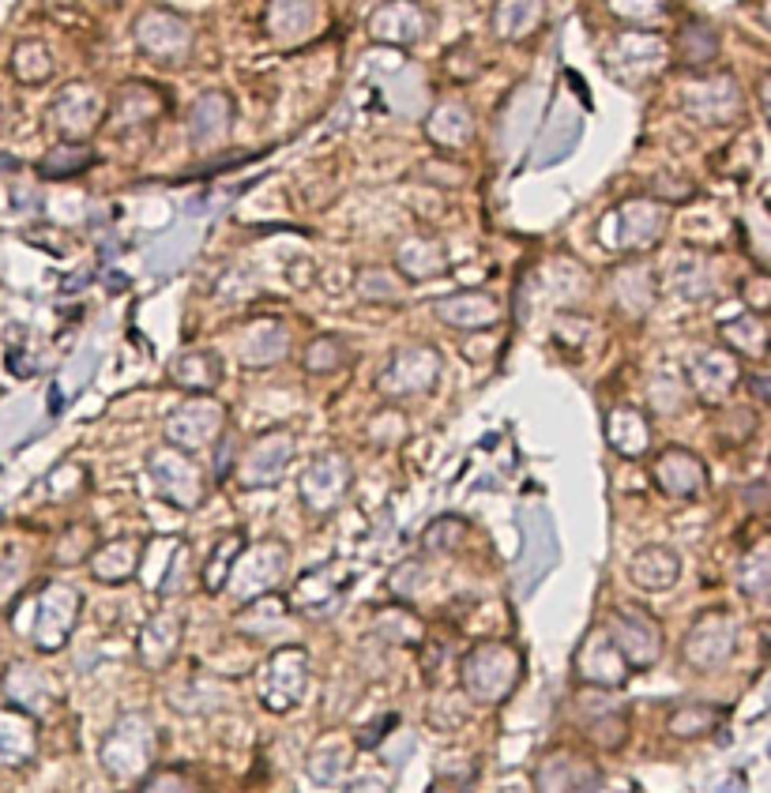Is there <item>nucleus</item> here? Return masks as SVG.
I'll list each match as a JSON object with an SVG mask.
<instances>
[{"mask_svg":"<svg viewBox=\"0 0 771 793\" xmlns=\"http://www.w3.org/2000/svg\"><path fill=\"white\" fill-rule=\"evenodd\" d=\"M237 343V362L245 369H271L286 357V346H290V331H286L283 320L275 317H257L245 320L234 335Z\"/></svg>","mask_w":771,"mask_h":793,"instance_id":"obj_22","label":"nucleus"},{"mask_svg":"<svg viewBox=\"0 0 771 793\" xmlns=\"http://www.w3.org/2000/svg\"><path fill=\"white\" fill-rule=\"evenodd\" d=\"M471 542V523L463 516H437L434 523L422 534V549L437 553V557H452V553L467 549Z\"/></svg>","mask_w":771,"mask_h":793,"instance_id":"obj_45","label":"nucleus"},{"mask_svg":"<svg viewBox=\"0 0 771 793\" xmlns=\"http://www.w3.org/2000/svg\"><path fill=\"white\" fill-rule=\"evenodd\" d=\"M771 587V560H768V545H757L752 553H745V560L738 565V591L749 602H764Z\"/></svg>","mask_w":771,"mask_h":793,"instance_id":"obj_48","label":"nucleus"},{"mask_svg":"<svg viewBox=\"0 0 771 793\" xmlns=\"http://www.w3.org/2000/svg\"><path fill=\"white\" fill-rule=\"evenodd\" d=\"M38 748V726L23 711H0V764H27Z\"/></svg>","mask_w":771,"mask_h":793,"instance_id":"obj_44","label":"nucleus"},{"mask_svg":"<svg viewBox=\"0 0 771 793\" xmlns=\"http://www.w3.org/2000/svg\"><path fill=\"white\" fill-rule=\"evenodd\" d=\"M95 526H68L61 542H57V560L61 565H80V560H87L95 553Z\"/></svg>","mask_w":771,"mask_h":793,"instance_id":"obj_58","label":"nucleus"},{"mask_svg":"<svg viewBox=\"0 0 771 793\" xmlns=\"http://www.w3.org/2000/svg\"><path fill=\"white\" fill-rule=\"evenodd\" d=\"M603 632L609 647L617 651V659L629 666V673H648L659 666L666 651V632L648 609L640 605H621L603 620Z\"/></svg>","mask_w":771,"mask_h":793,"instance_id":"obj_5","label":"nucleus"},{"mask_svg":"<svg viewBox=\"0 0 771 793\" xmlns=\"http://www.w3.org/2000/svg\"><path fill=\"white\" fill-rule=\"evenodd\" d=\"M681 109L704 125H731L742 114V91L734 80H692L681 91Z\"/></svg>","mask_w":771,"mask_h":793,"instance_id":"obj_25","label":"nucleus"},{"mask_svg":"<svg viewBox=\"0 0 771 793\" xmlns=\"http://www.w3.org/2000/svg\"><path fill=\"white\" fill-rule=\"evenodd\" d=\"M286 599L283 594H260V599H252V602H245L241 605V613L234 617V625H237V632L241 636H249L252 643H264V639L271 636V628H286Z\"/></svg>","mask_w":771,"mask_h":793,"instance_id":"obj_40","label":"nucleus"},{"mask_svg":"<svg viewBox=\"0 0 771 793\" xmlns=\"http://www.w3.org/2000/svg\"><path fill=\"white\" fill-rule=\"evenodd\" d=\"M169 383L185 395H211L223 383V357L215 350H185L169 362Z\"/></svg>","mask_w":771,"mask_h":793,"instance_id":"obj_32","label":"nucleus"},{"mask_svg":"<svg viewBox=\"0 0 771 793\" xmlns=\"http://www.w3.org/2000/svg\"><path fill=\"white\" fill-rule=\"evenodd\" d=\"M226 429V406H218L211 395H189L174 414L166 417V445L177 451H200L215 448Z\"/></svg>","mask_w":771,"mask_h":793,"instance_id":"obj_9","label":"nucleus"},{"mask_svg":"<svg viewBox=\"0 0 771 793\" xmlns=\"http://www.w3.org/2000/svg\"><path fill=\"white\" fill-rule=\"evenodd\" d=\"M192 579H197L192 549L185 542H169V560H166V576L158 579V594H163V599H174V594L189 591Z\"/></svg>","mask_w":771,"mask_h":793,"instance_id":"obj_50","label":"nucleus"},{"mask_svg":"<svg viewBox=\"0 0 771 793\" xmlns=\"http://www.w3.org/2000/svg\"><path fill=\"white\" fill-rule=\"evenodd\" d=\"M440 377H444V357H440L437 346H426V343L395 346L377 372V391L392 406H400V403H411V399H426L440 383Z\"/></svg>","mask_w":771,"mask_h":793,"instance_id":"obj_3","label":"nucleus"},{"mask_svg":"<svg viewBox=\"0 0 771 793\" xmlns=\"http://www.w3.org/2000/svg\"><path fill=\"white\" fill-rule=\"evenodd\" d=\"M245 545H249V534H245L241 526L218 534L215 545L207 549V557H203L200 568H197V579L203 583V591H207V594H223L226 591V579H230V571H234V565H237V557H241Z\"/></svg>","mask_w":771,"mask_h":793,"instance_id":"obj_38","label":"nucleus"},{"mask_svg":"<svg viewBox=\"0 0 771 793\" xmlns=\"http://www.w3.org/2000/svg\"><path fill=\"white\" fill-rule=\"evenodd\" d=\"M648 399L655 414H677L685 403V380L674 377V372H659L655 380L648 383Z\"/></svg>","mask_w":771,"mask_h":793,"instance_id":"obj_56","label":"nucleus"},{"mask_svg":"<svg viewBox=\"0 0 771 793\" xmlns=\"http://www.w3.org/2000/svg\"><path fill=\"white\" fill-rule=\"evenodd\" d=\"M606 223H617V234L603 237L609 249L640 256L663 241L666 226H671V215H666V208L659 200H629V203H621V208H614V215H609Z\"/></svg>","mask_w":771,"mask_h":793,"instance_id":"obj_14","label":"nucleus"},{"mask_svg":"<svg viewBox=\"0 0 771 793\" xmlns=\"http://www.w3.org/2000/svg\"><path fill=\"white\" fill-rule=\"evenodd\" d=\"M437 320L452 331H489L501 323V301L486 289H460V294H448L434 305Z\"/></svg>","mask_w":771,"mask_h":793,"instance_id":"obj_23","label":"nucleus"},{"mask_svg":"<svg viewBox=\"0 0 771 793\" xmlns=\"http://www.w3.org/2000/svg\"><path fill=\"white\" fill-rule=\"evenodd\" d=\"M346 583H351V568H346L343 560H328V565L305 568L301 576L294 579L290 591L283 594L286 609L298 613V617H309V620L328 617V613L343 602Z\"/></svg>","mask_w":771,"mask_h":793,"instance_id":"obj_13","label":"nucleus"},{"mask_svg":"<svg viewBox=\"0 0 771 793\" xmlns=\"http://www.w3.org/2000/svg\"><path fill=\"white\" fill-rule=\"evenodd\" d=\"M671 286L677 297H685V301H708V297L715 294V268H711V260L700 252L677 256L674 271H671Z\"/></svg>","mask_w":771,"mask_h":793,"instance_id":"obj_42","label":"nucleus"},{"mask_svg":"<svg viewBox=\"0 0 771 793\" xmlns=\"http://www.w3.org/2000/svg\"><path fill=\"white\" fill-rule=\"evenodd\" d=\"M143 553H147V542H143L140 534H121V538H114V542L95 545V553L87 557V568L98 583L121 587L140 576Z\"/></svg>","mask_w":771,"mask_h":793,"instance_id":"obj_27","label":"nucleus"},{"mask_svg":"<svg viewBox=\"0 0 771 793\" xmlns=\"http://www.w3.org/2000/svg\"><path fill=\"white\" fill-rule=\"evenodd\" d=\"M309 651L301 643H283L260 662L257 670V696L271 714H290L301 707L309 693Z\"/></svg>","mask_w":771,"mask_h":793,"instance_id":"obj_4","label":"nucleus"},{"mask_svg":"<svg viewBox=\"0 0 771 793\" xmlns=\"http://www.w3.org/2000/svg\"><path fill=\"white\" fill-rule=\"evenodd\" d=\"M685 380H689L692 395L704 406H723L742 383V362L723 346L700 350V354H692Z\"/></svg>","mask_w":771,"mask_h":793,"instance_id":"obj_18","label":"nucleus"},{"mask_svg":"<svg viewBox=\"0 0 771 793\" xmlns=\"http://www.w3.org/2000/svg\"><path fill=\"white\" fill-rule=\"evenodd\" d=\"M351 346H346V339L339 335H317L309 346H305V372H312V377H332V372L346 369L351 365Z\"/></svg>","mask_w":771,"mask_h":793,"instance_id":"obj_46","label":"nucleus"},{"mask_svg":"<svg viewBox=\"0 0 771 793\" xmlns=\"http://www.w3.org/2000/svg\"><path fill=\"white\" fill-rule=\"evenodd\" d=\"M366 437L372 448H395L411 437V422H406V414L400 406H380V411L369 417Z\"/></svg>","mask_w":771,"mask_h":793,"instance_id":"obj_49","label":"nucleus"},{"mask_svg":"<svg viewBox=\"0 0 771 793\" xmlns=\"http://www.w3.org/2000/svg\"><path fill=\"white\" fill-rule=\"evenodd\" d=\"M135 42H140V54L155 57V61L163 64H177L189 57V23L174 20V15L166 12H151L147 20H140V27H135Z\"/></svg>","mask_w":771,"mask_h":793,"instance_id":"obj_29","label":"nucleus"},{"mask_svg":"<svg viewBox=\"0 0 771 793\" xmlns=\"http://www.w3.org/2000/svg\"><path fill=\"white\" fill-rule=\"evenodd\" d=\"M681 54H685V64H692V68L708 64L711 57L719 54L715 31L704 27V23H692L689 31H681Z\"/></svg>","mask_w":771,"mask_h":793,"instance_id":"obj_57","label":"nucleus"},{"mask_svg":"<svg viewBox=\"0 0 771 793\" xmlns=\"http://www.w3.org/2000/svg\"><path fill=\"white\" fill-rule=\"evenodd\" d=\"M8 696L15 699V707H20L23 714H46L49 707L61 703V688H57V680L49 677L46 670L38 666H23V662H15L12 670H8Z\"/></svg>","mask_w":771,"mask_h":793,"instance_id":"obj_33","label":"nucleus"},{"mask_svg":"<svg viewBox=\"0 0 771 793\" xmlns=\"http://www.w3.org/2000/svg\"><path fill=\"white\" fill-rule=\"evenodd\" d=\"M286 576V545L278 538H268L260 545H245L241 557L226 579V591L234 594L237 602H252L260 594H271Z\"/></svg>","mask_w":771,"mask_h":793,"instance_id":"obj_10","label":"nucleus"},{"mask_svg":"<svg viewBox=\"0 0 771 793\" xmlns=\"http://www.w3.org/2000/svg\"><path fill=\"white\" fill-rule=\"evenodd\" d=\"M12 72L20 83H46L54 75V57L41 42H20L12 57Z\"/></svg>","mask_w":771,"mask_h":793,"instance_id":"obj_52","label":"nucleus"},{"mask_svg":"<svg viewBox=\"0 0 771 793\" xmlns=\"http://www.w3.org/2000/svg\"><path fill=\"white\" fill-rule=\"evenodd\" d=\"M745 497V508L757 511V516H764L768 511V477H757V482L749 485V489L742 493Z\"/></svg>","mask_w":771,"mask_h":793,"instance_id":"obj_60","label":"nucleus"},{"mask_svg":"<svg viewBox=\"0 0 771 793\" xmlns=\"http://www.w3.org/2000/svg\"><path fill=\"white\" fill-rule=\"evenodd\" d=\"M98 166V151L91 143H72L57 140L46 155L38 158V177L41 181H72V177L87 174Z\"/></svg>","mask_w":771,"mask_h":793,"instance_id":"obj_39","label":"nucleus"},{"mask_svg":"<svg viewBox=\"0 0 771 793\" xmlns=\"http://www.w3.org/2000/svg\"><path fill=\"white\" fill-rule=\"evenodd\" d=\"M343 793H392V786H388L384 779H372V774H366V779L346 782V790H343Z\"/></svg>","mask_w":771,"mask_h":793,"instance_id":"obj_61","label":"nucleus"},{"mask_svg":"<svg viewBox=\"0 0 771 793\" xmlns=\"http://www.w3.org/2000/svg\"><path fill=\"white\" fill-rule=\"evenodd\" d=\"M588 733V741L595 748H606V753H614V748L625 745V733H629V722H625L621 711H614V707H606V711L595 714V722H588L583 726Z\"/></svg>","mask_w":771,"mask_h":793,"instance_id":"obj_53","label":"nucleus"},{"mask_svg":"<svg viewBox=\"0 0 771 793\" xmlns=\"http://www.w3.org/2000/svg\"><path fill=\"white\" fill-rule=\"evenodd\" d=\"M426 579H429L426 560H403V565L388 576V591H392L395 602H414V594L426 591Z\"/></svg>","mask_w":771,"mask_h":793,"instance_id":"obj_55","label":"nucleus"},{"mask_svg":"<svg viewBox=\"0 0 771 793\" xmlns=\"http://www.w3.org/2000/svg\"><path fill=\"white\" fill-rule=\"evenodd\" d=\"M372 636L384 639V647H422L426 639V625L414 609H406L403 602L388 605V609L377 613L372 620Z\"/></svg>","mask_w":771,"mask_h":793,"instance_id":"obj_43","label":"nucleus"},{"mask_svg":"<svg viewBox=\"0 0 771 793\" xmlns=\"http://www.w3.org/2000/svg\"><path fill=\"white\" fill-rule=\"evenodd\" d=\"M429 20L414 0H388L372 20V38L388 42V46H411V42L426 38Z\"/></svg>","mask_w":771,"mask_h":793,"instance_id":"obj_34","label":"nucleus"},{"mask_svg":"<svg viewBox=\"0 0 771 793\" xmlns=\"http://www.w3.org/2000/svg\"><path fill=\"white\" fill-rule=\"evenodd\" d=\"M455 673L471 707H501L523 680V654L505 639H482L463 651Z\"/></svg>","mask_w":771,"mask_h":793,"instance_id":"obj_1","label":"nucleus"},{"mask_svg":"<svg viewBox=\"0 0 771 793\" xmlns=\"http://www.w3.org/2000/svg\"><path fill=\"white\" fill-rule=\"evenodd\" d=\"M752 391H757V403L768 406V372H757V377H752Z\"/></svg>","mask_w":771,"mask_h":793,"instance_id":"obj_63","label":"nucleus"},{"mask_svg":"<svg viewBox=\"0 0 771 793\" xmlns=\"http://www.w3.org/2000/svg\"><path fill=\"white\" fill-rule=\"evenodd\" d=\"M147 477L158 497L181 511L200 508L203 497H207V471L197 463V455L177 451L169 445H158L147 451Z\"/></svg>","mask_w":771,"mask_h":793,"instance_id":"obj_7","label":"nucleus"},{"mask_svg":"<svg viewBox=\"0 0 771 793\" xmlns=\"http://www.w3.org/2000/svg\"><path fill=\"white\" fill-rule=\"evenodd\" d=\"M102 125H106V95L95 83H68L49 106V128L61 140L87 143Z\"/></svg>","mask_w":771,"mask_h":793,"instance_id":"obj_11","label":"nucleus"},{"mask_svg":"<svg viewBox=\"0 0 771 793\" xmlns=\"http://www.w3.org/2000/svg\"><path fill=\"white\" fill-rule=\"evenodd\" d=\"M354 760H358V748H354V737L343 730H328L317 737V745L309 748L305 756V774H309L317 786H339L346 782V774L354 771Z\"/></svg>","mask_w":771,"mask_h":793,"instance_id":"obj_24","label":"nucleus"},{"mask_svg":"<svg viewBox=\"0 0 771 793\" xmlns=\"http://www.w3.org/2000/svg\"><path fill=\"white\" fill-rule=\"evenodd\" d=\"M572 673L580 685L588 688H598V693H617V688L629 685V666H625L621 659H617V651L609 647V639L603 632V625L591 628L588 636H583V643L576 647L572 654Z\"/></svg>","mask_w":771,"mask_h":793,"instance_id":"obj_19","label":"nucleus"},{"mask_svg":"<svg viewBox=\"0 0 771 793\" xmlns=\"http://www.w3.org/2000/svg\"><path fill=\"white\" fill-rule=\"evenodd\" d=\"M629 579L643 594H666V591H674L677 579H681V557L663 542L640 545L637 557L629 560Z\"/></svg>","mask_w":771,"mask_h":793,"instance_id":"obj_30","label":"nucleus"},{"mask_svg":"<svg viewBox=\"0 0 771 793\" xmlns=\"http://www.w3.org/2000/svg\"><path fill=\"white\" fill-rule=\"evenodd\" d=\"M471 786H460V782H448V779H437L434 786H429L426 793H467Z\"/></svg>","mask_w":771,"mask_h":793,"instance_id":"obj_62","label":"nucleus"},{"mask_svg":"<svg viewBox=\"0 0 771 793\" xmlns=\"http://www.w3.org/2000/svg\"><path fill=\"white\" fill-rule=\"evenodd\" d=\"M34 609H38V617H34V628H31V643L38 647L41 654H54L72 639L75 625H80L83 594L68 583H46L38 591Z\"/></svg>","mask_w":771,"mask_h":793,"instance_id":"obj_8","label":"nucleus"},{"mask_svg":"<svg viewBox=\"0 0 771 793\" xmlns=\"http://www.w3.org/2000/svg\"><path fill=\"white\" fill-rule=\"evenodd\" d=\"M655 485L671 500H700L708 493V466L689 448H663L655 455Z\"/></svg>","mask_w":771,"mask_h":793,"instance_id":"obj_20","label":"nucleus"},{"mask_svg":"<svg viewBox=\"0 0 771 793\" xmlns=\"http://www.w3.org/2000/svg\"><path fill=\"white\" fill-rule=\"evenodd\" d=\"M426 135L437 143L440 151H467L474 143V117L463 102H440L434 114L426 117Z\"/></svg>","mask_w":771,"mask_h":793,"instance_id":"obj_37","label":"nucleus"},{"mask_svg":"<svg viewBox=\"0 0 771 793\" xmlns=\"http://www.w3.org/2000/svg\"><path fill=\"white\" fill-rule=\"evenodd\" d=\"M598 782H603V771L588 753L554 748L538 760L531 786H535V793H595Z\"/></svg>","mask_w":771,"mask_h":793,"instance_id":"obj_16","label":"nucleus"},{"mask_svg":"<svg viewBox=\"0 0 771 793\" xmlns=\"http://www.w3.org/2000/svg\"><path fill=\"white\" fill-rule=\"evenodd\" d=\"M230 125H234V106L223 91H207L197 98L189 114V143L197 155H211L230 140Z\"/></svg>","mask_w":771,"mask_h":793,"instance_id":"obj_26","label":"nucleus"},{"mask_svg":"<svg viewBox=\"0 0 771 793\" xmlns=\"http://www.w3.org/2000/svg\"><path fill=\"white\" fill-rule=\"evenodd\" d=\"M738 639H742V625L734 613L708 609V613H700V617L689 625V632L681 636V662L697 673L726 670L734 659H738Z\"/></svg>","mask_w":771,"mask_h":793,"instance_id":"obj_6","label":"nucleus"},{"mask_svg":"<svg viewBox=\"0 0 771 793\" xmlns=\"http://www.w3.org/2000/svg\"><path fill=\"white\" fill-rule=\"evenodd\" d=\"M395 726H400V714H395V711L380 714L377 722H369V726H361L358 733H354V748H377Z\"/></svg>","mask_w":771,"mask_h":793,"instance_id":"obj_59","label":"nucleus"},{"mask_svg":"<svg viewBox=\"0 0 771 793\" xmlns=\"http://www.w3.org/2000/svg\"><path fill=\"white\" fill-rule=\"evenodd\" d=\"M606 440L621 459H640L651 451V422L640 406H614L606 411Z\"/></svg>","mask_w":771,"mask_h":793,"instance_id":"obj_35","label":"nucleus"},{"mask_svg":"<svg viewBox=\"0 0 771 793\" xmlns=\"http://www.w3.org/2000/svg\"><path fill=\"white\" fill-rule=\"evenodd\" d=\"M719 339H723V350H731L734 357H752V362H764L768 346H771V328L768 317H757V312H738V317L719 320Z\"/></svg>","mask_w":771,"mask_h":793,"instance_id":"obj_36","label":"nucleus"},{"mask_svg":"<svg viewBox=\"0 0 771 793\" xmlns=\"http://www.w3.org/2000/svg\"><path fill=\"white\" fill-rule=\"evenodd\" d=\"M155 722L147 719L143 711H124L117 714V722L109 726L106 741L98 748L102 771L117 782V786H129V782H140L147 771H155Z\"/></svg>","mask_w":771,"mask_h":793,"instance_id":"obj_2","label":"nucleus"},{"mask_svg":"<svg viewBox=\"0 0 771 793\" xmlns=\"http://www.w3.org/2000/svg\"><path fill=\"white\" fill-rule=\"evenodd\" d=\"M501 12H512V15H497V34L515 42V23H523V27H520L523 34H531L538 27L542 0H508V4H501Z\"/></svg>","mask_w":771,"mask_h":793,"instance_id":"obj_54","label":"nucleus"},{"mask_svg":"<svg viewBox=\"0 0 771 793\" xmlns=\"http://www.w3.org/2000/svg\"><path fill=\"white\" fill-rule=\"evenodd\" d=\"M351 482H354L351 459H346L343 451H324V455H317L301 471V477H298V497H301L305 511H312V516L324 519V516H332V511L346 500V493H351Z\"/></svg>","mask_w":771,"mask_h":793,"instance_id":"obj_12","label":"nucleus"},{"mask_svg":"<svg viewBox=\"0 0 771 793\" xmlns=\"http://www.w3.org/2000/svg\"><path fill=\"white\" fill-rule=\"evenodd\" d=\"M726 722V707L719 703H681L671 711V719H666V730H671V737L677 741H704L711 737L719 726Z\"/></svg>","mask_w":771,"mask_h":793,"instance_id":"obj_41","label":"nucleus"},{"mask_svg":"<svg viewBox=\"0 0 771 793\" xmlns=\"http://www.w3.org/2000/svg\"><path fill=\"white\" fill-rule=\"evenodd\" d=\"M609 286H614L617 309H621L625 317L640 320V317H648L651 305H655V297H659V271L651 268L648 260H629L625 268L614 271Z\"/></svg>","mask_w":771,"mask_h":793,"instance_id":"obj_31","label":"nucleus"},{"mask_svg":"<svg viewBox=\"0 0 771 793\" xmlns=\"http://www.w3.org/2000/svg\"><path fill=\"white\" fill-rule=\"evenodd\" d=\"M294 437L286 429H271V433H260L257 440H252L249 448H245L241 463H237V485L241 489H271V485H278L286 477L294 463Z\"/></svg>","mask_w":771,"mask_h":793,"instance_id":"obj_15","label":"nucleus"},{"mask_svg":"<svg viewBox=\"0 0 771 793\" xmlns=\"http://www.w3.org/2000/svg\"><path fill=\"white\" fill-rule=\"evenodd\" d=\"M181 643H185V613L174 602H166L163 609H155L143 620L140 636H135V659H140L143 670L163 673L174 666Z\"/></svg>","mask_w":771,"mask_h":793,"instance_id":"obj_17","label":"nucleus"},{"mask_svg":"<svg viewBox=\"0 0 771 793\" xmlns=\"http://www.w3.org/2000/svg\"><path fill=\"white\" fill-rule=\"evenodd\" d=\"M166 98L158 95V87L151 83H124L121 91L114 95V102H106V125L102 128H114L117 135H132L143 132L163 117Z\"/></svg>","mask_w":771,"mask_h":793,"instance_id":"obj_21","label":"nucleus"},{"mask_svg":"<svg viewBox=\"0 0 771 793\" xmlns=\"http://www.w3.org/2000/svg\"><path fill=\"white\" fill-rule=\"evenodd\" d=\"M140 793H207V786L189 767H158V771L143 774Z\"/></svg>","mask_w":771,"mask_h":793,"instance_id":"obj_51","label":"nucleus"},{"mask_svg":"<svg viewBox=\"0 0 771 793\" xmlns=\"http://www.w3.org/2000/svg\"><path fill=\"white\" fill-rule=\"evenodd\" d=\"M354 289H358L361 301L369 305H400L403 301V279L395 275L392 268H361L358 279H354Z\"/></svg>","mask_w":771,"mask_h":793,"instance_id":"obj_47","label":"nucleus"},{"mask_svg":"<svg viewBox=\"0 0 771 793\" xmlns=\"http://www.w3.org/2000/svg\"><path fill=\"white\" fill-rule=\"evenodd\" d=\"M395 275L403 283H434V279L448 275V249L440 237L429 234H414L403 237L400 249H395Z\"/></svg>","mask_w":771,"mask_h":793,"instance_id":"obj_28","label":"nucleus"}]
</instances>
